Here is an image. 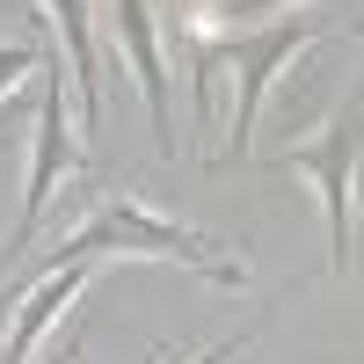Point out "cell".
Listing matches in <instances>:
<instances>
[{
  "instance_id": "11",
  "label": "cell",
  "mask_w": 364,
  "mask_h": 364,
  "mask_svg": "<svg viewBox=\"0 0 364 364\" xmlns=\"http://www.w3.org/2000/svg\"><path fill=\"white\" fill-rule=\"evenodd\" d=\"M51 364H80V336H66V350H58Z\"/></svg>"
},
{
  "instance_id": "10",
  "label": "cell",
  "mask_w": 364,
  "mask_h": 364,
  "mask_svg": "<svg viewBox=\"0 0 364 364\" xmlns=\"http://www.w3.org/2000/svg\"><path fill=\"white\" fill-rule=\"evenodd\" d=\"M262 8H291V0H226L219 15H262ZM321 8H328V0H321Z\"/></svg>"
},
{
  "instance_id": "5",
  "label": "cell",
  "mask_w": 364,
  "mask_h": 364,
  "mask_svg": "<svg viewBox=\"0 0 364 364\" xmlns=\"http://www.w3.org/2000/svg\"><path fill=\"white\" fill-rule=\"evenodd\" d=\"M124 58L146 109H154V146L175 154V109H168V58H161V22H154V0H109V37H102V58Z\"/></svg>"
},
{
  "instance_id": "7",
  "label": "cell",
  "mask_w": 364,
  "mask_h": 364,
  "mask_svg": "<svg viewBox=\"0 0 364 364\" xmlns=\"http://www.w3.org/2000/svg\"><path fill=\"white\" fill-rule=\"evenodd\" d=\"M87 284H95V262H58V269H44V277L22 291V314H15V328H8L0 364H29V350H37V336L58 321V306H66V299H80Z\"/></svg>"
},
{
  "instance_id": "1",
  "label": "cell",
  "mask_w": 364,
  "mask_h": 364,
  "mask_svg": "<svg viewBox=\"0 0 364 364\" xmlns=\"http://www.w3.org/2000/svg\"><path fill=\"white\" fill-rule=\"evenodd\" d=\"M102 255H161V262H190L197 277L226 284V291H240V284H248V262H240L226 240L190 233V226L161 219V211H146L132 190L102 197L95 211H87V226H73V233L51 248V262H44V269H58V262H102Z\"/></svg>"
},
{
  "instance_id": "8",
  "label": "cell",
  "mask_w": 364,
  "mask_h": 364,
  "mask_svg": "<svg viewBox=\"0 0 364 364\" xmlns=\"http://www.w3.org/2000/svg\"><path fill=\"white\" fill-rule=\"evenodd\" d=\"M22 73H44V44H0V95H8Z\"/></svg>"
},
{
  "instance_id": "9",
  "label": "cell",
  "mask_w": 364,
  "mask_h": 364,
  "mask_svg": "<svg viewBox=\"0 0 364 364\" xmlns=\"http://www.w3.org/2000/svg\"><path fill=\"white\" fill-rule=\"evenodd\" d=\"M240 350H248V336H226V343H211V350H204V357H197V364H233V357H240Z\"/></svg>"
},
{
  "instance_id": "4",
  "label": "cell",
  "mask_w": 364,
  "mask_h": 364,
  "mask_svg": "<svg viewBox=\"0 0 364 364\" xmlns=\"http://www.w3.org/2000/svg\"><path fill=\"white\" fill-rule=\"evenodd\" d=\"M66 66H58V44H44V102H37V132H29V182H22V219L8 233V248H0V269H15L29 248H37V226L58 197V175L80 161L73 146V117H66Z\"/></svg>"
},
{
  "instance_id": "3",
  "label": "cell",
  "mask_w": 364,
  "mask_h": 364,
  "mask_svg": "<svg viewBox=\"0 0 364 364\" xmlns=\"http://www.w3.org/2000/svg\"><path fill=\"white\" fill-rule=\"evenodd\" d=\"M284 168L314 175V190H321V204H328V269L350 277V204H357V190H364V80H357V95L328 117L321 139L284 146Z\"/></svg>"
},
{
  "instance_id": "6",
  "label": "cell",
  "mask_w": 364,
  "mask_h": 364,
  "mask_svg": "<svg viewBox=\"0 0 364 364\" xmlns=\"http://www.w3.org/2000/svg\"><path fill=\"white\" fill-rule=\"evenodd\" d=\"M44 29H58L66 44V80H73V102H80V124L95 132L102 124V44H95V22H87V0H37Z\"/></svg>"
},
{
  "instance_id": "2",
  "label": "cell",
  "mask_w": 364,
  "mask_h": 364,
  "mask_svg": "<svg viewBox=\"0 0 364 364\" xmlns=\"http://www.w3.org/2000/svg\"><path fill=\"white\" fill-rule=\"evenodd\" d=\"M328 15H306V22H269V29H219L204 37L190 8H175V44L190 51V80H197V102H211V73L233 66L240 95H233V161H248V132H255V109L269 95V73L284 66L291 51H306L314 37H328Z\"/></svg>"
}]
</instances>
